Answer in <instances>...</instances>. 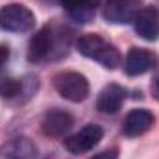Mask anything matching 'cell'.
<instances>
[{
	"label": "cell",
	"instance_id": "1",
	"mask_svg": "<svg viewBox=\"0 0 159 159\" xmlns=\"http://www.w3.org/2000/svg\"><path fill=\"white\" fill-rule=\"evenodd\" d=\"M76 48L81 56L100 63L104 69H117L122 63L120 52L117 50L115 44H111L109 41H106L104 37H100L98 34H85L76 41Z\"/></svg>",
	"mask_w": 159,
	"mask_h": 159
},
{
	"label": "cell",
	"instance_id": "2",
	"mask_svg": "<svg viewBox=\"0 0 159 159\" xmlns=\"http://www.w3.org/2000/svg\"><path fill=\"white\" fill-rule=\"evenodd\" d=\"M63 46L65 48L69 46V35H65L63 30L57 32L54 26H43L30 41L28 59L32 63H41L50 57H57L56 52H59V56H61L63 52L59 48H63Z\"/></svg>",
	"mask_w": 159,
	"mask_h": 159
},
{
	"label": "cell",
	"instance_id": "3",
	"mask_svg": "<svg viewBox=\"0 0 159 159\" xmlns=\"http://www.w3.org/2000/svg\"><path fill=\"white\" fill-rule=\"evenodd\" d=\"M35 26V15L22 4H7L0 9V28L11 34L30 32Z\"/></svg>",
	"mask_w": 159,
	"mask_h": 159
},
{
	"label": "cell",
	"instance_id": "4",
	"mask_svg": "<svg viewBox=\"0 0 159 159\" xmlns=\"http://www.w3.org/2000/svg\"><path fill=\"white\" fill-rule=\"evenodd\" d=\"M56 91L69 102H83L89 96V81L80 72H61L56 76Z\"/></svg>",
	"mask_w": 159,
	"mask_h": 159
},
{
	"label": "cell",
	"instance_id": "5",
	"mask_svg": "<svg viewBox=\"0 0 159 159\" xmlns=\"http://www.w3.org/2000/svg\"><path fill=\"white\" fill-rule=\"evenodd\" d=\"M104 137V129L96 124H87L83 126L80 131H76L74 135L67 137L65 141V148L74 154V156H80V154H87L91 152Z\"/></svg>",
	"mask_w": 159,
	"mask_h": 159
},
{
	"label": "cell",
	"instance_id": "6",
	"mask_svg": "<svg viewBox=\"0 0 159 159\" xmlns=\"http://www.w3.org/2000/svg\"><path fill=\"white\" fill-rule=\"evenodd\" d=\"M74 126V119L70 113L63 111V109H50L44 119L41 122V129L46 137L52 139H61L65 137Z\"/></svg>",
	"mask_w": 159,
	"mask_h": 159
},
{
	"label": "cell",
	"instance_id": "7",
	"mask_svg": "<svg viewBox=\"0 0 159 159\" xmlns=\"http://www.w3.org/2000/svg\"><path fill=\"white\" fill-rule=\"evenodd\" d=\"M157 57L146 48H131L124 59V70L128 76H141L156 69Z\"/></svg>",
	"mask_w": 159,
	"mask_h": 159
},
{
	"label": "cell",
	"instance_id": "8",
	"mask_svg": "<svg viewBox=\"0 0 159 159\" xmlns=\"http://www.w3.org/2000/svg\"><path fill=\"white\" fill-rule=\"evenodd\" d=\"M139 13V0H107L104 15L107 22L113 24H129Z\"/></svg>",
	"mask_w": 159,
	"mask_h": 159
},
{
	"label": "cell",
	"instance_id": "9",
	"mask_svg": "<svg viewBox=\"0 0 159 159\" xmlns=\"http://www.w3.org/2000/svg\"><path fill=\"white\" fill-rule=\"evenodd\" d=\"M0 159H39V150L32 139L15 137L0 146Z\"/></svg>",
	"mask_w": 159,
	"mask_h": 159
},
{
	"label": "cell",
	"instance_id": "10",
	"mask_svg": "<svg viewBox=\"0 0 159 159\" xmlns=\"http://www.w3.org/2000/svg\"><path fill=\"white\" fill-rule=\"evenodd\" d=\"M135 32L146 41L159 39V13L154 7H143L133 19Z\"/></svg>",
	"mask_w": 159,
	"mask_h": 159
},
{
	"label": "cell",
	"instance_id": "11",
	"mask_svg": "<svg viewBox=\"0 0 159 159\" xmlns=\"http://www.w3.org/2000/svg\"><path fill=\"white\" fill-rule=\"evenodd\" d=\"M124 98H126V91L117 83H109L107 87L100 91L98 100H96V109L104 115H115L122 107Z\"/></svg>",
	"mask_w": 159,
	"mask_h": 159
},
{
	"label": "cell",
	"instance_id": "12",
	"mask_svg": "<svg viewBox=\"0 0 159 159\" xmlns=\"http://www.w3.org/2000/svg\"><path fill=\"white\" fill-rule=\"evenodd\" d=\"M152 126H154V115L148 109H131L124 119L122 131L126 137H139L146 133Z\"/></svg>",
	"mask_w": 159,
	"mask_h": 159
},
{
	"label": "cell",
	"instance_id": "13",
	"mask_svg": "<svg viewBox=\"0 0 159 159\" xmlns=\"http://www.w3.org/2000/svg\"><path fill=\"white\" fill-rule=\"evenodd\" d=\"M78 22H91L96 13V0H57Z\"/></svg>",
	"mask_w": 159,
	"mask_h": 159
},
{
	"label": "cell",
	"instance_id": "14",
	"mask_svg": "<svg viewBox=\"0 0 159 159\" xmlns=\"http://www.w3.org/2000/svg\"><path fill=\"white\" fill-rule=\"evenodd\" d=\"M117 157H119V152H117V148H111V150H104V152L96 154L93 159H117Z\"/></svg>",
	"mask_w": 159,
	"mask_h": 159
},
{
	"label": "cell",
	"instance_id": "15",
	"mask_svg": "<svg viewBox=\"0 0 159 159\" xmlns=\"http://www.w3.org/2000/svg\"><path fill=\"white\" fill-rule=\"evenodd\" d=\"M9 59V46L6 44H0V67Z\"/></svg>",
	"mask_w": 159,
	"mask_h": 159
},
{
	"label": "cell",
	"instance_id": "16",
	"mask_svg": "<svg viewBox=\"0 0 159 159\" xmlns=\"http://www.w3.org/2000/svg\"><path fill=\"white\" fill-rule=\"evenodd\" d=\"M152 93L159 100V70H157V74H156V78H154V81H152Z\"/></svg>",
	"mask_w": 159,
	"mask_h": 159
},
{
	"label": "cell",
	"instance_id": "17",
	"mask_svg": "<svg viewBox=\"0 0 159 159\" xmlns=\"http://www.w3.org/2000/svg\"><path fill=\"white\" fill-rule=\"evenodd\" d=\"M43 2H57V0H43Z\"/></svg>",
	"mask_w": 159,
	"mask_h": 159
}]
</instances>
